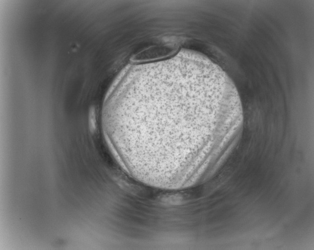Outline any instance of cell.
Returning <instances> with one entry per match:
<instances>
[{
    "mask_svg": "<svg viewBox=\"0 0 314 250\" xmlns=\"http://www.w3.org/2000/svg\"><path fill=\"white\" fill-rule=\"evenodd\" d=\"M178 50V46L175 44L152 46L134 55L131 61L135 63L155 61L170 57Z\"/></svg>",
    "mask_w": 314,
    "mask_h": 250,
    "instance_id": "2",
    "label": "cell"
},
{
    "mask_svg": "<svg viewBox=\"0 0 314 250\" xmlns=\"http://www.w3.org/2000/svg\"><path fill=\"white\" fill-rule=\"evenodd\" d=\"M110 145L130 173L153 184L193 183L211 173L240 136L237 90L220 69L142 70L103 116Z\"/></svg>",
    "mask_w": 314,
    "mask_h": 250,
    "instance_id": "1",
    "label": "cell"
}]
</instances>
